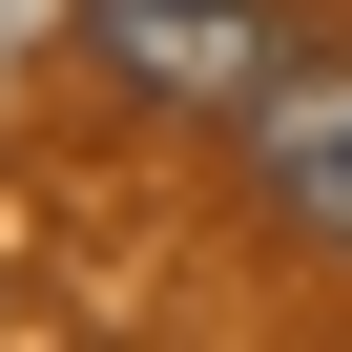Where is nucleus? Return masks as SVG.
<instances>
[{"label": "nucleus", "instance_id": "f257e3e1", "mask_svg": "<svg viewBox=\"0 0 352 352\" xmlns=\"http://www.w3.org/2000/svg\"><path fill=\"white\" fill-rule=\"evenodd\" d=\"M63 63H83L104 104H166V124H249V104L311 63V21H290V0H83Z\"/></svg>", "mask_w": 352, "mask_h": 352}, {"label": "nucleus", "instance_id": "f03ea898", "mask_svg": "<svg viewBox=\"0 0 352 352\" xmlns=\"http://www.w3.org/2000/svg\"><path fill=\"white\" fill-rule=\"evenodd\" d=\"M249 187H270V228L352 249V63H290V83L249 104Z\"/></svg>", "mask_w": 352, "mask_h": 352}]
</instances>
